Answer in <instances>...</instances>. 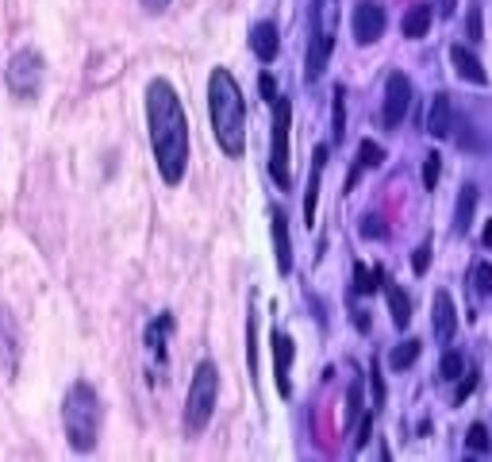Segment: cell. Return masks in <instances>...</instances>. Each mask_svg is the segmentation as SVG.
Segmentation results:
<instances>
[{
  "instance_id": "6da1fadb",
  "label": "cell",
  "mask_w": 492,
  "mask_h": 462,
  "mask_svg": "<svg viewBox=\"0 0 492 462\" xmlns=\"http://www.w3.org/2000/svg\"><path fill=\"white\" fill-rule=\"evenodd\" d=\"M147 124H150V147H154V162H158L162 182L177 185L189 166V120L174 85L162 81V77L147 85Z\"/></svg>"
},
{
  "instance_id": "7a4b0ae2",
  "label": "cell",
  "mask_w": 492,
  "mask_h": 462,
  "mask_svg": "<svg viewBox=\"0 0 492 462\" xmlns=\"http://www.w3.org/2000/svg\"><path fill=\"white\" fill-rule=\"evenodd\" d=\"M208 112H212V127H216V139H219V147H224V154L227 158H242L246 100L227 70H212V77H208Z\"/></svg>"
},
{
  "instance_id": "3957f363",
  "label": "cell",
  "mask_w": 492,
  "mask_h": 462,
  "mask_svg": "<svg viewBox=\"0 0 492 462\" xmlns=\"http://www.w3.org/2000/svg\"><path fill=\"white\" fill-rule=\"evenodd\" d=\"M100 397L89 381H73L66 401H62V424H66V435H70V447L73 451H93L97 447V435H100Z\"/></svg>"
},
{
  "instance_id": "277c9868",
  "label": "cell",
  "mask_w": 492,
  "mask_h": 462,
  "mask_svg": "<svg viewBox=\"0 0 492 462\" xmlns=\"http://www.w3.org/2000/svg\"><path fill=\"white\" fill-rule=\"evenodd\" d=\"M216 397H219V370L212 363H200L197 374H192L189 397H185V428H189V435L208 428V420L216 413Z\"/></svg>"
},
{
  "instance_id": "5b68a950",
  "label": "cell",
  "mask_w": 492,
  "mask_h": 462,
  "mask_svg": "<svg viewBox=\"0 0 492 462\" xmlns=\"http://www.w3.org/2000/svg\"><path fill=\"white\" fill-rule=\"evenodd\" d=\"M43 77H47L43 55H38V50H20V55H12V62H8L4 81L16 100H35L38 89H43Z\"/></svg>"
},
{
  "instance_id": "8992f818",
  "label": "cell",
  "mask_w": 492,
  "mask_h": 462,
  "mask_svg": "<svg viewBox=\"0 0 492 462\" xmlns=\"http://www.w3.org/2000/svg\"><path fill=\"white\" fill-rule=\"evenodd\" d=\"M289 127H293V105L289 97H274V147H269V174L281 189H289Z\"/></svg>"
},
{
  "instance_id": "52a82bcc",
  "label": "cell",
  "mask_w": 492,
  "mask_h": 462,
  "mask_svg": "<svg viewBox=\"0 0 492 462\" xmlns=\"http://www.w3.org/2000/svg\"><path fill=\"white\" fill-rule=\"evenodd\" d=\"M411 105V81L408 73H388L385 81V108H381V124L385 127H400Z\"/></svg>"
},
{
  "instance_id": "ba28073f",
  "label": "cell",
  "mask_w": 492,
  "mask_h": 462,
  "mask_svg": "<svg viewBox=\"0 0 492 462\" xmlns=\"http://www.w3.org/2000/svg\"><path fill=\"white\" fill-rule=\"evenodd\" d=\"M354 38L361 47H369V43H377V38L385 35V8L377 4V0H361V4H354Z\"/></svg>"
},
{
  "instance_id": "9c48e42d",
  "label": "cell",
  "mask_w": 492,
  "mask_h": 462,
  "mask_svg": "<svg viewBox=\"0 0 492 462\" xmlns=\"http://www.w3.org/2000/svg\"><path fill=\"white\" fill-rule=\"evenodd\" d=\"M16 358H20V336H16V320L4 304H0V370L12 378L16 374Z\"/></svg>"
},
{
  "instance_id": "30bf717a",
  "label": "cell",
  "mask_w": 492,
  "mask_h": 462,
  "mask_svg": "<svg viewBox=\"0 0 492 462\" xmlns=\"http://www.w3.org/2000/svg\"><path fill=\"white\" fill-rule=\"evenodd\" d=\"M331 47H335V35H331V31H323V28H316V35H312V47H308V70H304L308 81H316V77H319L323 70H327Z\"/></svg>"
},
{
  "instance_id": "8fae6325",
  "label": "cell",
  "mask_w": 492,
  "mask_h": 462,
  "mask_svg": "<svg viewBox=\"0 0 492 462\" xmlns=\"http://www.w3.org/2000/svg\"><path fill=\"white\" fill-rule=\"evenodd\" d=\"M269 227H274V251H277V270L289 274L293 270V243H289V224H284L281 209H269Z\"/></svg>"
},
{
  "instance_id": "7c38bea8",
  "label": "cell",
  "mask_w": 492,
  "mask_h": 462,
  "mask_svg": "<svg viewBox=\"0 0 492 462\" xmlns=\"http://www.w3.org/2000/svg\"><path fill=\"white\" fill-rule=\"evenodd\" d=\"M289 366H293V339L284 336V331H274V374H277V389H281V397L293 393V385H289Z\"/></svg>"
},
{
  "instance_id": "4fadbf2b",
  "label": "cell",
  "mask_w": 492,
  "mask_h": 462,
  "mask_svg": "<svg viewBox=\"0 0 492 462\" xmlns=\"http://www.w3.org/2000/svg\"><path fill=\"white\" fill-rule=\"evenodd\" d=\"M454 127V108H450V93H435L431 100V116H427V132L435 139H446Z\"/></svg>"
},
{
  "instance_id": "5bb4252c",
  "label": "cell",
  "mask_w": 492,
  "mask_h": 462,
  "mask_svg": "<svg viewBox=\"0 0 492 462\" xmlns=\"http://www.w3.org/2000/svg\"><path fill=\"white\" fill-rule=\"evenodd\" d=\"M454 328H458L454 301H450L446 289H438V293H435V336L443 339V343H450V339H454Z\"/></svg>"
},
{
  "instance_id": "9a60e30c",
  "label": "cell",
  "mask_w": 492,
  "mask_h": 462,
  "mask_svg": "<svg viewBox=\"0 0 492 462\" xmlns=\"http://www.w3.org/2000/svg\"><path fill=\"white\" fill-rule=\"evenodd\" d=\"M323 162H327V147H316L312 177H308V192H304V224H308V227L316 224V201H319V174H323Z\"/></svg>"
},
{
  "instance_id": "2e32d148",
  "label": "cell",
  "mask_w": 492,
  "mask_h": 462,
  "mask_svg": "<svg viewBox=\"0 0 492 462\" xmlns=\"http://www.w3.org/2000/svg\"><path fill=\"white\" fill-rule=\"evenodd\" d=\"M450 62H454L458 77H465L470 85H485V81H488L485 66H481V62H477V55H470L465 47H454V50H450Z\"/></svg>"
},
{
  "instance_id": "e0dca14e",
  "label": "cell",
  "mask_w": 492,
  "mask_h": 462,
  "mask_svg": "<svg viewBox=\"0 0 492 462\" xmlns=\"http://www.w3.org/2000/svg\"><path fill=\"white\" fill-rule=\"evenodd\" d=\"M250 47H254V55L262 62H274L277 58V28H274V23H254Z\"/></svg>"
},
{
  "instance_id": "ac0fdd59",
  "label": "cell",
  "mask_w": 492,
  "mask_h": 462,
  "mask_svg": "<svg viewBox=\"0 0 492 462\" xmlns=\"http://www.w3.org/2000/svg\"><path fill=\"white\" fill-rule=\"evenodd\" d=\"M477 209V185H462L458 192V209H454V235H465L470 231V216Z\"/></svg>"
},
{
  "instance_id": "d6986e66",
  "label": "cell",
  "mask_w": 492,
  "mask_h": 462,
  "mask_svg": "<svg viewBox=\"0 0 492 462\" xmlns=\"http://www.w3.org/2000/svg\"><path fill=\"white\" fill-rule=\"evenodd\" d=\"M431 4H411L408 8V16H404V35L408 38H423L427 35V28H431Z\"/></svg>"
},
{
  "instance_id": "ffe728a7",
  "label": "cell",
  "mask_w": 492,
  "mask_h": 462,
  "mask_svg": "<svg viewBox=\"0 0 492 462\" xmlns=\"http://www.w3.org/2000/svg\"><path fill=\"white\" fill-rule=\"evenodd\" d=\"M385 293H388V312H393V324H396V328H408V320H411L408 293L400 289V286H385Z\"/></svg>"
},
{
  "instance_id": "44dd1931",
  "label": "cell",
  "mask_w": 492,
  "mask_h": 462,
  "mask_svg": "<svg viewBox=\"0 0 492 462\" xmlns=\"http://www.w3.org/2000/svg\"><path fill=\"white\" fill-rule=\"evenodd\" d=\"M416 358H420V339H408V343H400L396 351L388 355V366H393V370H408Z\"/></svg>"
},
{
  "instance_id": "7402d4cb",
  "label": "cell",
  "mask_w": 492,
  "mask_h": 462,
  "mask_svg": "<svg viewBox=\"0 0 492 462\" xmlns=\"http://www.w3.org/2000/svg\"><path fill=\"white\" fill-rule=\"evenodd\" d=\"M462 374H465V358H462L458 351H446L443 363H438V378H443V381H454V378H462Z\"/></svg>"
},
{
  "instance_id": "603a6c76",
  "label": "cell",
  "mask_w": 492,
  "mask_h": 462,
  "mask_svg": "<svg viewBox=\"0 0 492 462\" xmlns=\"http://www.w3.org/2000/svg\"><path fill=\"white\" fill-rule=\"evenodd\" d=\"M358 154H361V166H366V170H373V166H381L385 162V150L373 143V139H366V143L358 147Z\"/></svg>"
},
{
  "instance_id": "cb8c5ba5",
  "label": "cell",
  "mask_w": 492,
  "mask_h": 462,
  "mask_svg": "<svg viewBox=\"0 0 492 462\" xmlns=\"http://www.w3.org/2000/svg\"><path fill=\"white\" fill-rule=\"evenodd\" d=\"M346 135V93L335 89V139Z\"/></svg>"
},
{
  "instance_id": "d4e9b609",
  "label": "cell",
  "mask_w": 492,
  "mask_h": 462,
  "mask_svg": "<svg viewBox=\"0 0 492 462\" xmlns=\"http://www.w3.org/2000/svg\"><path fill=\"white\" fill-rule=\"evenodd\" d=\"M354 278H358V289H361V293H373V289H377L381 281H385L381 270H373V274H369L366 266H358V270H354Z\"/></svg>"
},
{
  "instance_id": "484cf974",
  "label": "cell",
  "mask_w": 492,
  "mask_h": 462,
  "mask_svg": "<svg viewBox=\"0 0 492 462\" xmlns=\"http://www.w3.org/2000/svg\"><path fill=\"white\" fill-rule=\"evenodd\" d=\"M438 170H443L438 154H427V162H423V185H427V189H435V185H438Z\"/></svg>"
},
{
  "instance_id": "4316f807",
  "label": "cell",
  "mask_w": 492,
  "mask_h": 462,
  "mask_svg": "<svg viewBox=\"0 0 492 462\" xmlns=\"http://www.w3.org/2000/svg\"><path fill=\"white\" fill-rule=\"evenodd\" d=\"M465 443H470L473 451H488V428L485 424H473L470 435H465Z\"/></svg>"
},
{
  "instance_id": "83f0119b",
  "label": "cell",
  "mask_w": 492,
  "mask_h": 462,
  "mask_svg": "<svg viewBox=\"0 0 492 462\" xmlns=\"http://www.w3.org/2000/svg\"><path fill=\"white\" fill-rule=\"evenodd\" d=\"M465 31H470V43H481V8H470V20H465Z\"/></svg>"
},
{
  "instance_id": "f1b7e54d",
  "label": "cell",
  "mask_w": 492,
  "mask_h": 462,
  "mask_svg": "<svg viewBox=\"0 0 492 462\" xmlns=\"http://www.w3.org/2000/svg\"><path fill=\"white\" fill-rule=\"evenodd\" d=\"M473 278H477V289H481V293H492V266H488V262H477Z\"/></svg>"
},
{
  "instance_id": "f546056e",
  "label": "cell",
  "mask_w": 492,
  "mask_h": 462,
  "mask_svg": "<svg viewBox=\"0 0 492 462\" xmlns=\"http://www.w3.org/2000/svg\"><path fill=\"white\" fill-rule=\"evenodd\" d=\"M473 389H477V370H470V374H465V378H462V385H458V393H454V401L462 405V401H465V397H470Z\"/></svg>"
},
{
  "instance_id": "4dcf8cb0",
  "label": "cell",
  "mask_w": 492,
  "mask_h": 462,
  "mask_svg": "<svg viewBox=\"0 0 492 462\" xmlns=\"http://www.w3.org/2000/svg\"><path fill=\"white\" fill-rule=\"evenodd\" d=\"M361 235H369V239L385 235V224H381V216H366V224H361Z\"/></svg>"
},
{
  "instance_id": "1f68e13d",
  "label": "cell",
  "mask_w": 492,
  "mask_h": 462,
  "mask_svg": "<svg viewBox=\"0 0 492 462\" xmlns=\"http://www.w3.org/2000/svg\"><path fill=\"white\" fill-rule=\"evenodd\" d=\"M411 266H416V274H423V270L431 266V243H423V247L416 251V259H411Z\"/></svg>"
},
{
  "instance_id": "d6a6232c",
  "label": "cell",
  "mask_w": 492,
  "mask_h": 462,
  "mask_svg": "<svg viewBox=\"0 0 492 462\" xmlns=\"http://www.w3.org/2000/svg\"><path fill=\"white\" fill-rule=\"evenodd\" d=\"M369 424H373V416H361L358 435H354V447H366V440H369Z\"/></svg>"
},
{
  "instance_id": "836d02e7",
  "label": "cell",
  "mask_w": 492,
  "mask_h": 462,
  "mask_svg": "<svg viewBox=\"0 0 492 462\" xmlns=\"http://www.w3.org/2000/svg\"><path fill=\"white\" fill-rule=\"evenodd\" d=\"M258 85H262L266 100H274V77H269V73H262V81H258Z\"/></svg>"
},
{
  "instance_id": "e575fe53",
  "label": "cell",
  "mask_w": 492,
  "mask_h": 462,
  "mask_svg": "<svg viewBox=\"0 0 492 462\" xmlns=\"http://www.w3.org/2000/svg\"><path fill=\"white\" fill-rule=\"evenodd\" d=\"M142 4H147V12H162L170 0H142Z\"/></svg>"
},
{
  "instance_id": "d590c367",
  "label": "cell",
  "mask_w": 492,
  "mask_h": 462,
  "mask_svg": "<svg viewBox=\"0 0 492 462\" xmlns=\"http://www.w3.org/2000/svg\"><path fill=\"white\" fill-rule=\"evenodd\" d=\"M481 243H485V247L492 251V220H488V224H485V231H481Z\"/></svg>"
},
{
  "instance_id": "8d00e7d4",
  "label": "cell",
  "mask_w": 492,
  "mask_h": 462,
  "mask_svg": "<svg viewBox=\"0 0 492 462\" xmlns=\"http://www.w3.org/2000/svg\"><path fill=\"white\" fill-rule=\"evenodd\" d=\"M454 12V0H443V16H450Z\"/></svg>"
}]
</instances>
